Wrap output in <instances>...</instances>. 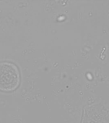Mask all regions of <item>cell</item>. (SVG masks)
I'll return each instance as SVG.
<instances>
[{"label":"cell","instance_id":"1","mask_svg":"<svg viewBox=\"0 0 109 123\" xmlns=\"http://www.w3.org/2000/svg\"><path fill=\"white\" fill-rule=\"evenodd\" d=\"M20 81V73L15 65L10 62L0 63V90L11 92L19 86Z\"/></svg>","mask_w":109,"mask_h":123}]
</instances>
